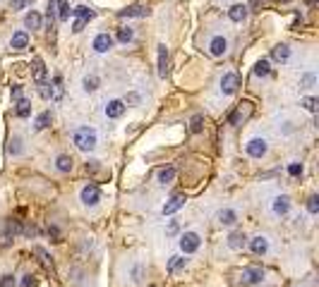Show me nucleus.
Returning <instances> with one entry per match:
<instances>
[{
  "label": "nucleus",
  "instance_id": "11",
  "mask_svg": "<svg viewBox=\"0 0 319 287\" xmlns=\"http://www.w3.org/2000/svg\"><path fill=\"white\" fill-rule=\"evenodd\" d=\"M250 249H252V254H257V256H264L266 251H269V240L262 237V234H257V237L250 240Z\"/></svg>",
  "mask_w": 319,
  "mask_h": 287
},
{
  "label": "nucleus",
  "instance_id": "38",
  "mask_svg": "<svg viewBox=\"0 0 319 287\" xmlns=\"http://www.w3.org/2000/svg\"><path fill=\"white\" fill-rule=\"evenodd\" d=\"M247 113H243V108H235L233 113H230V125H240L243 120H245Z\"/></svg>",
  "mask_w": 319,
  "mask_h": 287
},
{
  "label": "nucleus",
  "instance_id": "12",
  "mask_svg": "<svg viewBox=\"0 0 319 287\" xmlns=\"http://www.w3.org/2000/svg\"><path fill=\"white\" fill-rule=\"evenodd\" d=\"M149 15V8H144V5H130V8L120 10L118 17L125 19V17H146Z\"/></svg>",
  "mask_w": 319,
  "mask_h": 287
},
{
  "label": "nucleus",
  "instance_id": "9",
  "mask_svg": "<svg viewBox=\"0 0 319 287\" xmlns=\"http://www.w3.org/2000/svg\"><path fill=\"white\" fill-rule=\"evenodd\" d=\"M91 48L96 51V53H108L110 48H113V36L110 34H96V38H94V43H91Z\"/></svg>",
  "mask_w": 319,
  "mask_h": 287
},
{
  "label": "nucleus",
  "instance_id": "10",
  "mask_svg": "<svg viewBox=\"0 0 319 287\" xmlns=\"http://www.w3.org/2000/svg\"><path fill=\"white\" fill-rule=\"evenodd\" d=\"M106 117H113V120H118V117H123V113H125V103L120 99H113V101H108L106 103Z\"/></svg>",
  "mask_w": 319,
  "mask_h": 287
},
{
  "label": "nucleus",
  "instance_id": "25",
  "mask_svg": "<svg viewBox=\"0 0 319 287\" xmlns=\"http://www.w3.org/2000/svg\"><path fill=\"white\" fill-rule=\"evenodd\" d=\"M228 17L233 19V22H243L247 17V5H233V8L228 10Z\"/></svg>",
  "mask_w": 319,
  "mask_h": 287
},
{
  "label": "nucleus",
  "instance_id": "44",
  "mask_svg": "<svg viewBox=\"0 0 319 287\" xmlns=\"http://www.w3.org/2000/svg\"><path fill=\"white\" fill-rule=\"evenodd\" d=\"M38 93H41V99H51V84L48 81H38Z\"/></svg>",
  "mask_w": 319,
  "mask_h": 287
},
{
  "label": "nucleus",
  "instance_id": "43",
  "mask_svg": "<svg viewBox=\"0 0 319 287\" xmlns=\"http://www.w3.org/2000/svg\"><path fill=\"white\" fill-rule=\"evenodd\" d=\"M288 175H291V177H300L302 175V163H291V165H288Z\"/></svg>",
  "mask_w": 319,
  "mask_h": 287
},
{
  "label": "nucleus",
  "instance_id": "13",
  "mask_svg": "<svg viewBox=\"0 0 319 287\" xmlns=\"http://www.w3.org/2000/svg\"><path fill=\"white\" fill-rule=\"evenodd\" d=\"M3 232L15 240L17 234H24V223H22V220H17V218H10L8 223H5V230H3Z\"/></svg>",
  "mask_w": 319,
  "mask_h": 287
},
{
  "label": "nucleus",
  "instance_id": "3",
  "mask_svg": "<svg viewBox=\"0 0 319 287\" xmlns=\"http://www.w3.org/2000/svg\"><path fill=\"white\" fill-rule=\"evenodd\" d=\"M200 244H202V237L197 232L180 234V249H182V254H194V251L200 249Z\"/></svg>",
  "mask_w": 319,
  "mask_h": 287
},
{
  "label": "nucleus",
  "instance_id": "34",
  "mask_svg": "<svg viewBox=\"0 0 319 287\" xmlns=\"http://www.w3.org/2000/svg\"><path fill=\"white\" fill-rule=\"evenodd\" d=\"M58 17V0H48V27L53 29V22Z\"/></svg>",
  "mask_w": 319,
  "mask_h": 287
},
{
  "label": "nucleus",
  "instance_id": "56",
  "mask_svg": "<svg viewBox=\"0 0 319 287\" xmlns=\"http://www.w3.org/2000/svg\"><path fill=\"white\" fill-rule=\"evenodd\" d=\"M307 5H310V8H314V5H317V0H307Z\"/></svg>",
  "mask_w": 319,
  "mask_h": 287
},
{
  "label": "nucleus",
  "instance_id": "33",
  "mask_svg": "<svg viewBox=\"0 0 319 287\" xmlns=\"http://www.w3.org/2000/svg\"><path fill=\"white\" fill-rule=\"evenodd\" d=\"M82 84H84V91H96L99 89V77L96 74H87Z\"/></svg>",
  "mask_w": 319,
  "mask_h": 287
},
{
  "label": "nucleus",
  "instance_id": "1",
  "mask_svg": "<svg viewBox=\"0 0 319 287\" xmlns=\"http://www.w3.org/2000/svg\"><path fill=\"white\" fill-rule=\"evenodd\" d=\"M72 141L74 146L79 149V151H94L96 149V141H99V136H96V132L91 129V127H79V129H74L72 134Z\"/></svg>",
  "mask_w": 319,
  "mask_h": 287
},
{
  "label": "nucleus",
  "instance_id": "29",
  "mask_svg": "<svg viewBox=\"0 0 319 287\" xmlns=\"http://www.w3.org/2000/svg\"><path fill=\"white\" fill-rule=\"evenodd\" d=\"M72 15L77 19H82V22H89V19H94V10H89L87 5H77V8L72 10Z\"/></svg>",
  "mask_w": 319,
  "mask_h": 287
},
{
  "label": "nucleus",
  "instance_id": "47",
  "mask_svg": "<svg viewBox=\"0 0 319 287\" xmlns=\"http://www.w3.org/2000/svg\"><path fill=\"white\" fill-rule=\"evenodd\" d=\"M48 237H53V242H60V230H58L55 225H51V227H48Z\"/></svg>",
  "mask_w": 319,
  "mask_h": 287
},
{
  "label": "nucleus",
  "instance_id": "27",
  "mask_svg": "<svg viewBox=\"0 0 319 287\" xmlns=\"http://www.w3.org/2000/svg\"><path fill=\"white\" fill-rule=\"evenodd\" d=\"M255 74H257V77H269V74H271V63H269L266 58L257 60V65H255Z\"/></svg>",
  "mask_w": 319,
  "mask_h": 287
},
{
  "label": "nucleus",
  "instance_id": "21",
  "mask_svg": "<svg viewBox=\"0 0 319 287\" xmlns=\"http://www.w3.org/2000/svg\"><path fill=\"white\" fill-rule=\"evenodd\" d=\"M34 256H38V261H41V266L48 270H53V259L48 256V251L44 249V247H34Z\"/></svg>",
  "mask_w": 319,
  "mask_h": 287
},
{
  "label": "nucleus",
  "instance_id": "2",
  "mask_svg": "<svg viewBox=\"0 0 319 287\" xmlns=\"http://www.w3.org/2000/svg\"><path fill=\"white\" fill-rule=\"evenodd\" d=\"M240 86V77H237L235 72H226L223 77H221V93L223 96H233Z\"/></svg>",
  "mask_w": 319,
  "mask_h": 287
},
{
  "label": "nucleus",
  "instance_id": "18",
  "mask_svg": "<svg viewBox=\"0 0 319 287\" xmlns=\"http://www.w3.org/2000/svg\"><path fill=\"white\" fill-rule=\"evenodd\" d=\"M63 93H65V89H63V77H60V74H55V77H53V84H51V99H53V101H60V99H63Z\"/></svg>",
  "mask_w": 319,
  "mask_h": 287
},
{
  "label": "nucleus",
  "instance_id": "31",
  "mask_svg": "<svg viewBox=\"0 0 319 287\" xmlns=\"http://www.w3.org/2000/svg\"><path fill=\"white\" fill-rule=\"evenodd\" d=\"M17 117H29L31 115V101H27V99H19L17 101Z\"/></svg>",
  "mask_w": 319,
  "mask_h": 287
},
{
  "label": "nucleus",
  "instance_id": "49",
  "mask_svg": "<svg viewBox=\"0 0 319 287\" xmlns=\"http://www.w3.org/2000/svg\"><path fill=\"white\" fill-rule=\"evenodd\" d=\"M84 168H87V172H96V170H99V161H87Z\"/></svg>",
  "mask_w": 319,
  "mask_h": 287
},
{
  "label": "nucleus",
  "instance_id": "20",
  "mask_svg": "<svg viewBox=\"0 0 319 287\" xmlns=\"http://www.w3.org/2000/svg\"><path fill=\"white\" fill-rule=\"evenodd\" d=\"M219 223L221 225H235L237 223V213L235 211H230V208H223V211H219Z\"/></svg>",
  "mask_w": 319,
  "mask_h": 287
},
{
  "label": "nucleus",
  "instance_id": "45",
  "mask_svg": "<svg viewBox=\"0 0 319 287\" xmlns=\"http://www.w3.org/2000/svg\"><path fill=\"white\" fill-rule=\"evenodd\" d=\"M302 106L307 108V110H310V113H317V106H319V101L314 99V96H310V99H305V101H302Z\"/></svg>",
  "mask_w": 319,
  "mask_h": 287
},
{
  "label": "nucleus",
  "instance_id": "57",
  "mask_svg": "<svg viewBox=\"0 0 319 287\" xmlns=\"http://www.w3.org/2000/svg\"><path fill=\"white\" fill-rule=\"evenodd\" d=\"M281 3H288V0H281Z\"/></svg>",
  "mask_w": 319,
  "mask_h": 287
},
{
  "label": "nucleus",
  "instance_id": "24",
  "mask_svg": "<svg viewBox=\"0 0 319 287\" xmlns=\"http://www.w3.org/2000/svg\"><path fill=\"white\" fill-rule=\"evenodd\" d=\"M156 179H158V184H171V182H173L175 179V168H161V170H158V175H156Z\"/></svg>",
  "mask_w": 319,
  "mask_h": 287
},
{
  "label": "nucleus",
  "instance_id": "28",
  "mask_svg": "<svg viewBox=\"0 0 319 287\" xmlns=\"http://www.w3.org/2000/svg\"><path fill=\"white\" fill-rule=\"evenodd\" d=\"M70 15H72L70 3H67V0H58V19H60V22H67Z\"/></svg>",
  "mask_w": 319,
  "mask_h": 287
},
{
  "label": "nucleus",
  "instance_id": "42",
  "mask_svg": "<svg viewBox=\"0 0 319 287\" xmlns=\"http://www.w3.org/2000/svg\"><path fill=\"white\" fill-rule=\"evenodd\" d=\"M0 287H17V280H15V275L5 273V275L0 278Z\"/></svg>",
  "mask_w": 319,
  "mask_h": 287
},
{
  "label": "nucleus",
  "instance_id": "32",
  "mask_svg": "<svg viewBox=\"0 0 319 287\" xmlns=\"http://www.w3.org/2000/svg\"><path fill=\"white\" fill-rule=\"evenodd\" d=\"M51 122H53V115H51V110H46V113H41V115L36 117V125H34V127L41 132V129H46Z\"/></svg>",
  "mask_w": 319,
  "mask_h": 287
},
{
  "label": "nucleus",
  "instance_id": "8",
  "mask_svg": "<svg viewBox=\"0 0 319 287\" xmlns=\"http://www.w3.org/2000/svg\"><path fill=\"white\" fill-rule=\"evenodd\" d=\"M185 201H187V199H185V194H175V197H171V199H168V201L164 204L161 213H164V215H173V213H178V211H180V208L185 206Z\"/></svg>",
  "mask_w": 319,
  "mask_h": 287
},
{
  "label": "nucleus",
  "instance_id": "55",
  "mask_svg": "<svg viewBox=\"0 0 319 287\" xmlns=\"http://www.w3.org/2000/svg\"><path fill=\"white\" fill-rule=\"evenodd\" d=\"M262 3H264V0H250V8L255 10V8H259V5H262ZM247 8V10H250Z\"/></svg>",
  "mask_w": 319,
  "mask_h": 287
},
{
  "label": "nucleus",
  "instance_id": "16",
  "mask_svg": "<svg viewBox=\"0 0 319 287\" xmlns=\"http://www.w3.org/2000/svg\"><path fill=\"white\" fill-rule=\"evenodd\" d=\"M168 74V48L166 45H158V77H164Z\"/></svg>",
  "mask_w": 319,
  "mask_h": 287
},
{
  "label": "nucleus",
  "instance_id": "30",
  "mask_svg": "<svg viewBox=\"0 0 319 287\" xmlns=\"http://www.w3.org/2000/svg\"><path fill=\"white\" fill-rule=\"evenodd\" d=\"M31 67H34V77H36V81H46V65H44V60H41V58H34Z\"/></svg>",
  "mask_w": 319,
  "mask_h": 287
},
{
  "label": "nucleus",
  "instance_id": "23",
  "mask_svg": "<svg viewBox=\"0 0 319 287\" xmlns=\"http://www.w3.org/2000/svg\"><path fill=\"white\" fill-rule=\"evenodd\" d=\"M72 165H74V161L70 158V156H65V153H60L58 158H55V168L60 172H70L72 170Z\"/></svg>",
  "mask_w": 319,
  "mask_h": 287
},
{
  "label": "nucleus",
  "instance_id": "51",
  "mask_svg": "<svg viewBox=\"0 0 319 287\" xmlns=\"http://www.w3.org/2000/svg\"><path fill=\"white\" fill-rule=\"evenodd\" d=\"M27 3H34V0H12V8H15V10H22L24 5H27Z\"/></svg>",
  "mask_w": 319,
  "mask_h": 287
},
{
  "label": "nucleus",
  "instance_id": "15",
  "mask_svg": "<svg viewBox=\"0 0 319 287\" xmlns=\"http://www.w3.org/2000/svg\"><path fill=\"white\" fill-rule=\"evenodd\" d=\"M27 45H29L27 31H17V34H12V38H10V48H12V51H24Z\"/></svg>",
  "mask_w": 319,
  "mask_h": 287
},
{
  "label": "nucleus",
  "instance_id": "52",
  "mask_svg": "<svg viewBox=\"0 0 319 287\" xmlns=\"http://www.w3.org/2000/svg\"><path fill=\"white\" fill-rule=\"evenodd\" d=\"M10 93H12V99H15V101H19V99H22V86H12Z\"/></svg>",
  "mask_w": 319,
  "mask_h": 287
},
{
  "label": "nucleus",
  "instance_id": "4",
  "mask_svg": "<svg viewBox=\"0 0 319 287\" xmlns=\"http://www.w3.org/2000/svg\"><path fill=\"white\" fill-rule=\"evenodd\" d=\"M262 280H264V270L257 268V266L243 268V273H240V282H243V285H259Z\"/></svg>",
  "mask_w": 319,
  "mask_h": 287
},
{
  "label": "nucleus",
  "instance_id": "17",
  "mask_svg": "<svg viewBox=\"0 0 319 287\" xmlns=\"http://www.w3.org/2000/svg\"><path fill=\"white\" fill-rule=\"evenodd\" d=\"M271 58L276 60V63H286V60L291 58V48H288L286 43H278V45H276V48L271 51Z\"/></svg>",
  "mask_w": 319,
  "mask_h": 287
},
{
  "label": "nucleus",
  "instance_id": "14",
  "mask_svg": "<svg viewBox=\"0 0 319 287\" xmlns=\"http://www.w3.org/2000/svg\"><path fill=\"white\" fill-rule=\"evenodd\" d=\"M271 208H273V213H276V215H286L288 211H291V199L286 197V194H281V197L273 199Z\"/></svg>",
  "mask_w": 319,
  "mask_h": 287
},
{
  "label": "nucleus",
  "instance_id": "7",
  "mask_svg": "<svg viewBox=\"0 0 319 287\" xmlns=\"http://www.w3.org/2000/svg\"><path fill=\"white\" fill-rule=\"evenodd\" d=\"M207 48H209V53L214 55V58H221V55H226V51H228L226 36H211L209 43H207Z\"/></svg>",
  "mask_w": 319,
  "mask_h": 287
},
{
  "label": "nucleus",
  "instance_id": "50",
  "mask_svg": "<svg viewBox=\"0 0 319 287\" xmlns=\"http://www.w3.org/2000/svg\"><path fill=\"white\" fill-rule=\"evenodd\" d=\"M12 244V237H8L5 232H0V247H10Z\"/></svg>",
  "mask_w": 319,
  "mask_h": 287
},
{
  "label": "nucleus",
  "instance_id": "36",
  "mask_svg": "<svg viewBox=\"0 0 319 287\" xmlns=\"http://www.w3.org/2000/svg\"><path fill=\"white\" fill-rule=\"evenodd\" d=\"M317 84V77L312 74V72H307V74H302V79H300V89H312Z\"/></svg>",
  "mask_w": 319,
  "mask_h": 287
},
{
  "label": "nucleus",
  "instance_id": "40",
  "mask_svg": "<svg viewBox=\"0 0 319 287\" xmlns=\"http://www.w3.org/2000/svg\"><path fill=\"white\" fill-rule=\"evenodd\" d=\"M142 278H144V266L137 263V266H132V282H142Z\"/></svg>",
  "mask_w": 319,
  "mask_h": 287
},
{
  "label": "nucleus",
  "instance_id": "26",
  "mask_svg": "<svg viewBox=\"0 0 319 287\" xmlns=\"http://www.w3.org/2000/svg\"><path fill=\"white\" fill-rule=\"evenodd\" d=\"M185 266H187V259H185V256H171V261H168V273L173 275V273L182 270Z\"/></svg>",
  "mask_w": 319,
  "mask_h": 287
},
{
  "label": "nucleus",
  "instance_id": "5",
  "mask_svg": "<svg viewBox=\"0 0 319 287\" xmlns=\"http://www.w3.org/2000/svg\"><path fill=\"white\" fill-rule=\"evenodd\" d=\"M266 139H259V136H255V139H250V141L245 144V151L247 156H252V158H264L266 156Z\"/></svg>",
  "mask_w": 319,
  "mask_h": 287
},
{
  "label": "nucleus",
  "instance_id": "58",
  "mask_svg": "<svg viewBox=\"0 0 319 287\" xmlns=\"http://www.w3.org/2000/svg\"><path fill=\"white\" fill-rule=\"evenodd\" d=\"M149 287H156V285H149Z\"/></svg>",
  "mask_w": 319,
  "mask_h": 287
},
{
  "label": "nucleus",
  "instance_id": "37",
  "mask_svg": "<svg viewBox=\"0 0 319 287\" xmlns=\"http://www.w3.org/2000/svg\"><path fill=\"white\" fill-rule=\"evenodd\" d=\"M202 122H204V117H202V115L192 117V122H190V132H192V134H200V132H202V127H204Z\"/></svg>",
  "mask_w": 319,
  "mask_h": 287
},
{
  "label": "nucleus",
  "instance_id": "22",
  "mask_svg": "<svg viewBox=\"0 0 319 287\" xmlns=\"http://www.w3.org/2000/svg\"><path fill=\"white\" fill-rule=\"evenodd\" d=\"M245 242H247V237H245V232H240V230L228 237V247H230V249H243Z\"/></svg>",
  "mask_w": 319,
  "mask_h": 287
},
{
  "label": "nucleus",
  "instance_id": "6",
  "mask_svg": "<svg viewBox=\"0 0 319 287\" xmlns=\"http://www.w3.org/2000/svg\"><path fill=\"white\" fill-rule=\"evenodd\" d=\"M79 199H82L84 206H96L101 201V192L96 184H87V187H82V192H79Z\"/></svg>",
  "mask_w": 319,
  "mask_h": 287
},
{
  "label": "nucleus",
  "instance_id": "46",
  "mask_svg": "<svg viewBox=\"0 0 319 287\" xmlns=\"http://www.w3.org/2000/svg\"><path fill=\"white\" fill-rule=\"evenodd\" d=\"M34 285H36V278H34L31 273H27V275L22 278V287H34Z\"/></svg>",
  "mask_w": 319,
  "mask_h": 287
},
{
  "label": "nucleus",
  "instance_id": "48",
  "mask_svg": "<svg viewBox=\"0 0 319 287\" xmlns=\"http://www.w3.org/2000/svg\"><path fill=\"white\" fill-rule=\"evenodd\" d=\"M84 27H87V22H82V19H77V22L72 24V31H74V34H79V31H84Z\"/></svg>",
  "mask_w": 319,
  "mask_h": 287
},
{
  "label": "nucleus",
  "instance_id": "35",
  "mask_svg": "<svg viewBox=\"0 0 319 287\" xmlns=\"http://www.w3.org/2000/svg\"><path fill=\"white\" fill-rule=\"evenodd\" d=\"M132 36H135V31H132L130 27L118 29V41H120V43H130V41H132Z\"/></svg>",
  "mask_w": 319,
  "mask_h": 287
},
{
  "label": "nucleus",
  "instance_id": "41",
  "mask_svg": "<svg viewBox=\"0 0 319 287\" xmlns=\"http://www.w3.org/2000/svg\"><path fill=\"white\" fill-rule=\"evenodd\" d=\"M8 151L12 153V156H19V153H22V146H19V136H12V139H10Z\"/></svg>",
  "mask_w": 319,
  "mask_h": 287
},
{
  "label": "nucleus",
  "instance_id": "54",
  "mask_svg": "<svg viewBox=\"0 0 319 287\" xmlns=\"http://www.w3.org/2000/svg\"><path fill=\"white\" fill-rule=\"evenodd\" d=\"M175 232H178V223H175V220H171V225H168L166 234H175Z\"/></svg>",
  "mask_w": 319,
  "mask_h": 287
},
{
  "label": "nucleus",
  "instance_id": "19",
  "mask_svg": "<svg viewBox=\"0 0 319 287\" xmlns=\"http://www.w3.org/2000/svg\"><path fill=\"white\" fill-rule=\"evenodd\" d=\"M24 27L31 29V31H36V29H41V15H38L36 10H31V12H27V17H24Z\"/></svg>",
  "mask_w": 319,
  "mask_h": 287
},
{
  "label": "nucleus",
  "instance_id": "53",
  "mask_svg": "<svg viewBox=\"0 0 319 287\" xmlns=\"http://www.w3.org/2000/svg\"><path fill=\"white\" fill-rule=\"evenodd\" d=\"M123 103H139V96H137V93H128Z\"/></svg>",
  "mask_w": 319,
  "mask_h": 287
},
{
  "label": "nucleus",
  "instance_id": "39",
  "mask_svg": "<svg viewBox=\"0 0 319 287\" xmlns=\"http://www.w3.org/2000/svg\"><path fill=\"white\" fill-rule=\"evenodd\" d=\"M307 211H310L312 215L319 213V197H317V194H312V197L307 199Z\"/></svg>",
  "mask_w": 319,
  "mask_h": 287
}]
</instances>
